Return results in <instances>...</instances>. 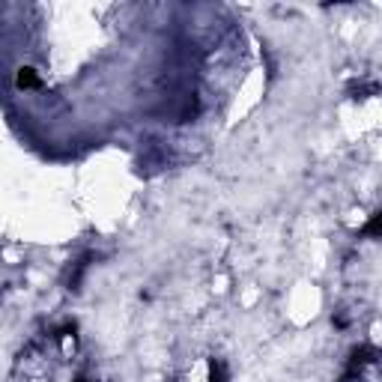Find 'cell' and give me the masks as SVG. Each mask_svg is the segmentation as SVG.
<instances>
[{
    "mask_svg": "<svg viewBox=\"0 0 382 382\" xmlns=\"http://www.w3.org/2000/svg\"><path fill=\"white\" fill-rule=\"evenodd\" d=\"M376 358H379V349L376 347H370V343H361V347H356V349L349 352V361H347V370H343L340 382H352L356 376H361V370H365V367L376 365Z\"/></svg>",
    "mask_w": 382,
    "mask_h": 382,
    "instance_id": "6da1fadb",
    "label": "cell"
},
{
    "mask_svg": "<svg viewBox=\"0 0 382 382\" xmlns=\"http://www.w3.org/2000/svg\"><path fill=\"white\" fill-rule=\"evenodd\" d=\"M15 87L18 90H39V75H36V69H18Z\"/></svg>",
    "mask_w": 382,
    "mask_h": 382,
    "instance_id": "7a4b0ae2",
    "label": "cell"
},
{
    "mask_svg": "<svg viewBox=\"0 0 382 382\" xmlns=\"http://www.w3.org/2000/svg\"><path fill=\"white\" fill-rule=\"evenodd\" d=\"M379 93V84L376 81H361V84H352L349 87V96L352 99H370V96H376Z\"/></svg>",
    "mask_w": 382,
    "mask_h": 382,
    "instance_id": "3957f363",
    "label": "cell"
},
{
    "mask_svg": "<svg viewBox=\"0 0 382 382\" xmlns=\"http://www.w3.org/2000/svg\"><path fill=\"white\" fill-rule=\"evenodd\" d=\"M87 266H90V257H84V260L75 263V269L69 275V290H81V281H84V272H87Z\"/></svg>",
    "mask_w": 382,
    "mask_h": 382,
    "instance_id": "277c9868",
    "label": "cell"
},
{
    "mask_svg": "<svg viewBox=\"0 0 382 382\" xmlns=\"http://www.w3.org/2000/svg\"><path fill=\"white\" fill-rule=\"evenodd\" d=\"M382 233V212H374L370 215V221L361 227V236H370V239H379Z\"/></svg>",
    "mask_w": 382,
    "mask_h": 382,
    "instance_id": "5b68a950",
    "label": "cell"
},
{
    "mask_svg": "<svg viewBox=\"0 0 382 382\" xmlns=\"http://www.w3.org/2000/svg\"><path fill=\"white\" fill-rule=\"evenodd\" d=\"M209 382H227V367H224V361H218V358L209 361Z\"/></svg>",
    "mask_w": 382,
    "mask_h": 382,
    "instance_id": "8992f818",
    "label": "cell"
},
{
    "mask_svg": "<svg viewBox=\"0 0 382 382\" xmlns=\"http://www.w3.org/2000/svg\"><path fill=\"white\" fill-rule=\"evenodd\" d=\"M334 326H338V329H347L349 320H347V317H334Z\"/></svg>",
    "mask_w": 382,
    "mask_h": 382,
    "instance_id": "52a82bcc",
    "label": "cell"
},
{
    "mask_svg": "<svg viewBox=\"0 0 382 382\" xmlns=\"http://www.w3.org/2000/svg\"><path fill=\"white\" fill-rule=\"evenodd\" d=\"M75 382H93V379H87V376H78V379H75Z\"/></svg>",
    "mask_w": 382,
    "mask_h": 382,
    "instance_id": "ba28073f",
    "label": "cell"
}]
</instances>
